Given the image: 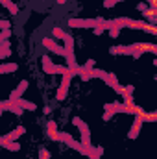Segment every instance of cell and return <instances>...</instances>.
Here are the masks:
<instances>
[{"instance_id": "cell-27", "label": "cell", "mask_w": 157, "mask_h": 159, "mask_svg": "<svg viewBox=\"0 0 157 159\" xmlns=\"http://www.w3.org/2000/svg\"><path fill=\"white\" fill-rule=\"evenodd\" d=\"M43 113H44V115H50V113H52V107H50V106H44Z\"/></svg>"}, {"instance_id": "cell-31", "label": "cell", "mask_w": 157, "mask_h": 159, "mask_svg": "<svg viewBox=\"0 0 157 159\" xmlns=\"http://www.w3.org/2000/svg\"><path fill=\"white\" fill-rule=\"evenodd\" d=\"M41 2H44V0H41Z\"/></svg>"}, {"instance_id": "cell-25", "label": "cell", "mask_w": 157, "mask_h": 159, "mask_svg": "<svg viewBox=\"0 0 157 159\" xmlns=\"http://www.w3.org/2000/svg\"><path fill=\"white\" fill-rule=\"evenodd\" d=\"M118 2H122V0H105V2H104V7H113Z\"/></svg>"}, {"instance_id": "cell-12", "label": "cell", "mask_w": 157, "mask_h": 159, "mask_svg": "<svg viewBox=\"0 0 157 159\" xmlns=\"http://www.w3.org/2000/svg\"><path fill=\"white\" fill-rule=\"evenodd\" d=\"M46 133H48V137H50L52 141L57 139V124H56L54 120H48V122H46Z\"/></svg>"}, {"instance_id": "cell-28", "label": "cell", "mask_w": 157, "mask_h": 159, "mask_svg": "<svg viewBox=\"0 0 157 159\" xmlns=\"http://www.w3.org/2000/svg\"><path fill=\"white\" fill-rule=\"evenodd\" d=\"M4 143H6V139H4V137H0V146H4Z\"/></svg>"}, {"instance_id": "cell-24", "label": "cell", "mask_w": 157, "mask_h": 159, "mask_svg": "<svg viewBox=\"0 0 157 159\" xmlns=\"http://www.w3.org/2000/svg\"><path fill=\"white\" fill-rule=\"evenodd\" d=\"M109 35L115 39V37H118L120 35V28H109Z\"/></svg>"}, {"instance_id": "cell-11", "label": "cell", "mask_w": 157, "mask_h": 159, "mask_svg": "<svg viewBox=\"0 0 157 159\" xmlns=\"http://www.w3.org/2000/svg\"><path fill=\"white\" fill-rule=\"evenodd\" d=\"M142 120L141 117H135V122H133V126H131V129H129V133H128V137L129 139H137V135L141 133V128H142Z\"/></svg>"}, {"instance_id": "cell-21", "label": "cell", "mask_w": 157, "mask_h": 159, "mask_svg": "<svg viewBox=\"0 0 157 159\" xmlns=\"http://www.w3.org/2000/svg\"><path fill=\"white\" fill-rule=\"evenodd\" d=\"M9 35H11V28H7V30H0V44H2L4 41L9 39Z\"/></svg>"}, {"instance_id": "cell-2", "label": "cell", "mask_w": 157, "mask_h": 159, "mask_svg": "<svg viewBox=\"0 0 157 159\" xmlns=\"http://www.w3.org/2000/svg\"><path fill=\"white\" fill-rule=\"evenodd\" d=\"M74 122V126L79 129V133H81V144L89 150L92 144H91V129H89V126H87V122H83V120L79 119V117H74L72 119Z\"/></svg>"}, {"instance_id": "cell-5", "label": "cell", "mask_w": 157, "mask_h": 159, "mask_svg": "<svg viewBox=\"0 0 157 159\" xmlns=\"http://www.w3.org/2000/svg\"><path fill=\"white\" fill-rule=\"evenodd\" d=\"M72 74L67 70L65 74H63V81H61V85H59V91H57V94H56V98L59 100V102H63L65 98H67V94H69V87H70V81H72Z\"/></svg>"}, {"instance_id": "cell-4", "label": "cell", "mask_w": 157, "mask_h": 159, "mask_svg": "<svg viewBox=\"0 0 157 159\" xmlns=\"http://www.w3.org/2000/svg\"><path fill=\"white\" fill-rule=\"evenodd\" d=\"M43 70L46 72V74H65L69 69L65 67V65H57V63H54L48 56H43Z\"/></svg>"}, {"instance_id": "cell-29", "label": "cell", "mask_w": 157, "mask_h": 159, "mask_svg": "<svg viewBox=\"0 0 157 159\" xmlns=\"http://www.w3.org/2000/svg\"><path fill=\"white\" fill-rule=\"evenodd\" d=\"M56 2H57V4H65L67 0H56Z\"/></svg>"}, {"instance_id": "cell-10", "label": "cell", "mask_w": 157, "mask_h": 159, "mask_svg": "<svg viewBox=\"0 0 157 159\" xmlns=\"http://www.w3.org/2000/svg\"><path fill=\"white\" fill-rule=\"evenodd\" d=\"M109 87H113L115 91H117L118 94H122V87H120V83H118V80H117V76L113 74V72H107V76H105V80H104Z\"/></svg>"}, {"instance_id": "cell-7", "label": "cell", "mask_w": 157, "mask_h": 159, "mask_svg": "<svg viewBox=\"0 0 157 159\" xmlns=\"http://www.w3.org/2000/svg\"><path fill=\"white\" fill-rule=\"evenodd\" d=\"M43 46H44V48H48L50 52H54L56 56H61V57H65V56H67V50H65L61 44H57L52 37H44V39H43Z\"/></svg>"}, {"instance_id": "cell-9", "label": "cell", "mask_w": 157, "mask_h": 159, "mask_svg": "<svg viewBox=\"0 0 157 159\" xmlns=\"http://www.w3.org/2000/svg\"><path fill=\"white\" fill-rule=\"evenodd\" d=\"M24 133H26V128H24V126H17L13 131H9L7 135H4V139H6V141H17V139L22 137Z\"/></svg>"}, {"instance_id": "cell-26", "label": "cell", "mask_w": 157, "mask_h": 159, "mask_svg": "<svg viewBox=\"0 0 157 159\" xmlns=\"http://www.w3.org/2000/svg\"><path fill=\"white\" fill-rule=\"evenodd\" d=\"M137 9H139V11H142V13H144V11H146V9H148V4H146V2H139V4H137Z\"/></svg>"}, {"instance_id": "cell-20", "label": "cell", "mask_w": 157, "mask_h": 159, "mask_svg": "<svg viewBox=\"0 0 157 159\" xmlns=\"http://www.w3.org/2000/svg\"><path fill=\"white\" fill-rule=\"evenodd\" d=\"M94 65H96V61H94V59H87V61H85V65L81 67V70H83V72L92 70V69H94Z\"/></svg>"}, {"instance_id": "cell-15", "label": "cell", "mask_w": 157, "mask_h": 159, "mask_svg": "<svg viewBox=\"0 0 157 159\" xmlns=\"http://www.w3.org/2000/svg\"><path fill=\"white\" fill-rule=\"evenodd\" d=\"M17 69H19L17 63H2L0 65V76L2 74H7V72H15Z\"/></svg>"}, {"instance_id": "cell-17", "label": "cell", "mask_w": 157, "mask_h": 159, "mask_svg": "<svg viewBox=\"0 0 157 159\" xmlns=\"http://www.w3.org/2000/svg\"><path fill=\"white\" fill-rule=\"evenodd\" d=\"M0 4H2L4 7H7L11 15H17V13H19V7H17V4H13L11 0H0Z\"/></svg>"}, {"instance_id": "cell-1", "label": "cell", "mask_w": 157, "mask_h": 159, "mask_svg": "<svg viewBox=\"0 0 157 159\" xmlns=\"http://www.w3.org/2000/svg\"><path fill=\"white\" fill-rule=\"evenodd\" d=\"M56 141H61V143H65L67 146H70L72 150H78V152H81L83 156H87V148L81 144V143H78L70 133H67V131H57V139Z\"/></svg>"}, {"instance_id": "cell-19", "label": "cell", "mask_w": 157, "mask_h": 159, "mask_svg": "<svg viewBox=\"0 0 157 159\" xmlns=\"http://www.w3.org/2000/svg\"><path fill=\"white\" fill-rule=\"evenodd\" d=\"M52 37H54V39H63V37H65V32L56 26V28H52Z\"/></svg>"}, {"instance_id": "cell-30", "label": "cell", "mask_w": 157, "mask_h": 159, "mask_svg": "<svg viewBox=\"0 0 157 159\" xmlns=\"http://www.w3.org/2000/svg\"><path fill=\"white\" fill-rule=\"evenodd\" d=\"M2 113H4V109H2V107H0V117H2Z\"/></svg>"}, {"instance_id": "cell-23", "label": "cell", "mask_w": 157, "mask_h": 159, "mask_svg": "<svg viewBox=\"0 0 157 159\" xmlns=\"http://www.w3.org/2000/svg\"><path fill=\"white\" fill-rule=\"evenodd\" d=\"M7 28H11V22H9V20H4V19H0V30H7Z\"/></svg>"}, {"instance_id": "cell-16", "label": "cell", "mask_w": 157, "mask_h": 159, "mask_svg": "<svg viewBox=\"0 0 157 159\" xmlns=\"http://www.w3.org/2000/svg\"><path fill=\"white\" fill-rule=\"evenodd\" d=\"M9 54H11V43H9V41H4V43L0 44V59L7 57Z\"/></svg>"}, {"instance_id": "cell-14", "label": "cell", "mask_w": 157, "mask_h": 159, "mask_svg": "<svg viewBox=\"0 0 157 159\" xmlns=\"http://www.w3.org/2000/svg\"><path fill=\"white\" fill-rule=\"evenodd\" d=\"M63 41H65V46H63V48L67 50V54H72V52H74V37L69 35V34H65Z\"/></svg>"}, {"instance_id": "cell-3", "label": "cell", "mask_w": 157, "mask_h": 159, "mask_svg": "<svg viewBox=\"0 0 157 159\" xmlns=\"http://www.w3.org/2000/svg\"><path fill=\"white\" fill-rule=\"evenodd\" d=\"M67 22L70 28H96L104 22V19L102 17H98V19H69Z\"/></svg>"}, {"instance_id": "cell-18", "label": "cell", "mask_w": 157, "mask_h": 159, "mask_svg": "<svg viewBox=\"0 0 157 159\" xmlns=\"http://www.w3.org/2000/svg\"><path fill=\"white\" fill-rule=\"evenodd\" d=\"M9 113H13V115H17V117H20V115L24 113V109H20V107L17 106V102H11V107H9Z\"/></svg>"}, {"instance_id": "cell-8", "label": "cell", "mask_w": 157, "mask_h": 159, "mask_svg": "<svg viewBox=\"0 0 157 159\" xmlns=\"http://www.w3.org/2000/svg\"><path fill=\"white\" fill-rule=\"evenodd\" d=\"M28 80H20V83L17 85V89H13L11 91V94H9V102H15V100H19V98H22V94H24V91L28 89Z\"/></svg>"}, {"instance_id": "cell-22", "label": "cell", "mask_w": 157, "mask_h": 159, "mask_svg": "<svg viewBox=\"0 0 157 159\" xmlns=\"http://www.w3.org/2000/svg\"><path fill=\"white\" fill-rule=\"evenodd\" d=\"M39 159H50V152L46 148H41L39 150Z\"/></svg>"}, {"instance_id": "cell-13", "label": "cell", "mask_w": 157, "mask_h": 159, "mask_svg": "<svg viewBox=\"0 0 157 159\" xmlns=\"http://www.w3.org/2000/svg\"><path fill=\"white\" fill-rule=\"evenodd\" d=\"M17 102V106L20 107V109H26V111H35L37 109V106L34 104V102H28V100H24V98H19V100H15Z\"/></svg>"}, {"instance_id": "cell-6", "label": "cell", "mask_w": 157, "mask_h": 159, "mask_svg": "<svg viewBox=\"0 0 157 159\" xmlns=\"http://www.w3.org/2000/svg\"><path fill=\"white\" fill-rule=\"evenodd\" d=\"M142 43H135V44H126V46H111L109 52L113 56H131L137 48H141Z\"/></svg>"}]
</instances>
